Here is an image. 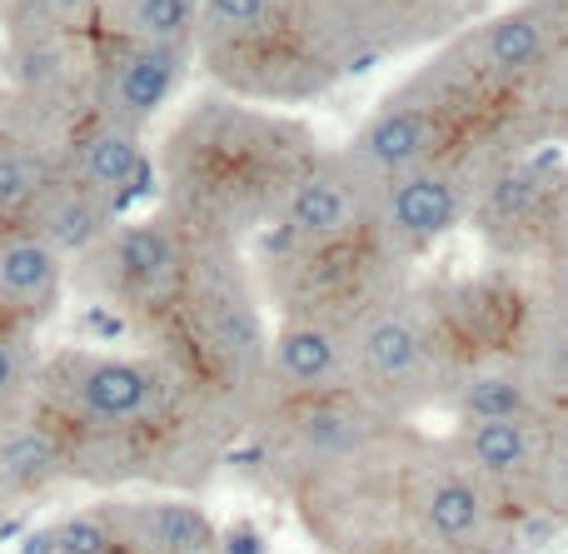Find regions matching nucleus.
<instances>
[{"label":"nucleus","instance_id":"obj_1","mask_svg":"<svg viewBox=\"0 0 568 554\" xmlns=\"http://www.w3.org/2000/svg\"><path fill=\"white\" fill-rule=\"evenodd\" d=\"M304 170L280 120L235 100H200L160 145L155 190L160 210L200 245H235L245 230L280 215Z\"/></svg>","mask_w":568,"mask_h":554},{"label":"nucleus","instance_id":"obj_2","mask_svg":"<svg viewBox=\"0 0 568 554\" xmlns=\"http://www.w3.org/2000/svg\"><path fill=\"white\" fill-rule=\"evenodd\" d=\"M145 335L150 355L165 360L220 415L250 425L265 410L270 335L235 245H200L185 290L165 315L150 320Z\"/></svg>","mask_w":568,"mask_h":554},{"label":"nucleus","instance_id":"obj_3","mask_svg":"<svg viewBox=\"0 0 568 554\" xmlns=\"http://www.w3.org/2000/svg\"><path fill=\"white\" fill-rule=\"evenodd\" d=\"M344 330H349V390L384 420H404L459 390L464 375L444 360L439 330L404 300H379Z\"/></svg>","mask_w":568,"mask_h":554},{"label":"nucleus","instance_id":"obj_4","mask_svg":"<svg viewBox=\"0 0 568 554\" xmlns=\"http://www.w3.org/2000/svg\"><path fill=\"white\" fill-rule=\"evenodd\" d=\"M200 240L185 225L155 210V215L120 220L90 255H80L70 265V280L85 290L95 305L115 310L125 325L145 330L150 320H160L175 295L185 290L190 265H195Z\"/></svg>","mask_w":568,"mask_h":554},{"label":"nucleus","instance_id":"obj_5","mask_svg":"<svg viewBox=\"0 0 568 554\" xmlns=\"http://www.w3.org/2000/svg\"><path fill=\"white\" fill-rule=\"evenodd\" d=\"M190 60H195V46H145V40L100 36L85 105L130 130H145L180 90Z\"/></svg>","mask_w":568,"mask_h":554},{"label":"nucleus","instance_id":"obj_6","mask_svg":"<svg viewBox=\"0 0 568 554\" xmlns=\"http://www.w3.org/2000/svg\"><path fill=\"white\" fill-rule=\"evenodd\" d=\"M60 170L105 195L120 215H130L135 200L155 195V155L145 150V130H130L90 105H80L60 135Z\"/></svg>","mask_w":568,"mask_h":554},{"label":"nucleus","instance_id":"obj_7","mask_svg":"<svg viewBox=\"0 0 568 554\" xmlns=\"http://www.w3.org/2000/svg\"><path fill=\"white\" fill-rule=\"evenodd\" d=\"M70 485H75V460H70L65 430L36 400L6 410L0 415V500H10L26 515Z\"/></svg>","mask_w":568,"mask_h":554},{"label":"nucleus","instance_id":"obj_8","mask_svg":"<svg viewBox=\"0 0 568 554\" xmlns=\"http://www.w3.org/2000/svg\"><path fill=\"white\" fill-rule=\"evenodd\" d=\"M105 515L120 554H210L220 550V525L200 500L175 490H150V495H115L95 500Z\"/></svg>","mask_w":568,"mask_h":554},{"label":"nucleus","instance_id":"obj_9","mask_svg":"<svg viewBox=\"0 0 568 554\" xmlns=\"http://www.w3.org/2000/svg\"><path fill=\"white\" fill-rule=\"evenodd\" d=\"M70 290V260L26 220H0V330L50 325Z\"/></svg>","mask_w":568,"mask_h":554},{"label":"nucleus","instance_id":"obj_10","mask_svg":"<svg viewBox=\"0 0 568 554\" xmlns=\"http://www.w3.org/2000/svg\"><path fill=\"white\" fill-rule=\"evenodd\" d=\"M544 450H549V415L529 420H459L454 455L484 480L499 500L534 510Z\"/></svg>","mask_w":568,"mask_h":554},{"label":"nucleus","instance_id":"obj_11","mask_svg":"<svg viewBox=\"0 0 568 554\" xmlns=\"http://www.w3.org/2000/svg\"><path fill=\"white\" fill-rule=\"evenodd\" d=\"M334 390H349V330L334 325V320L290 315L275 335H270L265 405L334 395Z\"/></svg>","mask_w":568,"mask_h":554},{"label":"nucleus","instance_id":"obj_12","mask_svg":"<svg viewBox=\"0 0 568 554\" xmlns=\"http://www.w3.org/2000/svg\"><path fill=\"white\" fill-rule=\"evenodd\" d=\"M469 210V195L454 175L429 165H414L404 175L384 180V200H379V235L384 245L419 255L434 240H444Z\"/></svg>","mask_w":568,"mask_h":554},{"label":"nucleus","instance_id":"obj_13","mask_svg":"<svg viewBox=\"0 0 568 554\" xmlns=\"http://www.w3.org/2000/svg\"><path fill=\"white\" fill-rule=\"evenodd\" d=\"M364 215V175L344 160V165H310L284 195L275 225L280 240L290 245H329V240H349Z\"/></svg>","mask_w":568,"mask_h":554},{"label":"nucleus","instance_id":"obj_14","mask_svg":"<svg viewBox=\"0 0 568 554\" xmlns=\"http://www.w3.org/2000/svg\"><path fill=\"white\" fill-rule=\"evenodd\" d=\"M120 220H125V215H120L105 195L85 190L80 180H70L65 170H60V175L40 190L36 205L26 210V225H36L40 235H45L50 245L70 260V265H75L80 255H90V250H95L100 240L120 225Z\"/></svg>","mask_w":568,"mask_h":554},{"label":"nucleus","instance_id":"obj_15","mask_svg":"<svg viewBox=\"0 0 568 554\" xmlns=\"http://www.w3.org/2000/svg\"><path fill=\"white\" fill-rule=\"evenodd\" d=\"M429 145H434L429 110L389 105L379 120H369V125L359 130V140H354V150H349V165L359 170L364 180H394V175H404V170L424 165Z\"/></svg>","mask_w":568,"mask_h":554},{"label":"nucleus","instance_id":"obj_16","mask_svg":"<svg viewBox=\"0 0 568 554\" xmlns=\"http://www.w3.org/2000/svg\"><path fill=\"white\" fill-rule=\"evenodd\" d=\"M549 160H519V165H504L499 175L484 185V195L474 200V220L484 225V235H519V230H529L534 220L544 215V205H549Z\"/></svg>","mask_w":568,"mask_h":554},{"label":"nucleus","instance_id":"obj_17","mask_svg":"<svg viewBox=\"0 0 568 554\" xmlns=\"http://www.w3.org/2000/svg\"><path fill=\"white\" fill-rule=\"evenodd\" d=\"M60 175V135L0 130V220H26L40 190Z\"/></svg>","mask_w":568,"mask_h":554},{"label":"nucleus","instance_id":"obj_18","mask_svg":"<svg viewBox=\"0 0 568 554\" xmlns=\"http://www.w3.org/2000/svg\"><path fill=\"white\" fill-rule=\"evenodd\" d=\"M205 0H105L95 36L145 40V46H195Z\"/></svg>","mask_w":568,"mask_h":554},{"label":"nucleus","instance_id":"obj_19","mask_svg":"<svg viewBox=\"0 0 568 554\" xmlns=\"http://www.w3.org/2000/svg\"><path fill=\"white\" fill-rule=\"evenodd\" d=\"M449 405L459 410V420H529L549 415L534 385L519 370H474L459 380V390L449 395Z\"/></svg>","mask_w":568,"mask_h":554},{"label":"nucleus","instance_id":"obj_20","mask_svg":"<svg viewBox=\"0 0 568 554\" xmlns=\"http://www.w3.org/2000/svg\"><path fill=\"white\" fill-rule=\"evenodd\" d=\"M105 0H10L6 36L10 40H90L100 30Z\"/></svg>","mask_w":568,"mask_h":554},{"label":"nucleus","instance_id":"obj_21","mask_svg":"<svg viewBox=\"0 0 568 554\" xmlns=\"http://www.w3.org/2000/svg\"><path fill=\"white\" fill-rule=\"evenodd\" d=\"M524 370L519 375L534 385V395L549 410L568 405V315L549 305V315H539L529 325V340H524Z\"/></svg>","mask_w":568,"mask_h":554},{"label":"nucleus","instance_id":"obj_22","mask_svg":"<svg viewBox=\"0 0 568 554\" xmlns=\"http://www.w3.org/2000/svg\"><path fill=\"white\" fill-rule=\"evenodd\" d=\"M549 50V26H544L534 10H509V16L489 20L479 30V60L489 70H504V75H519V70H534Z\"/></svg>","mask_w":568,"mask_h":554},{"label":"nucleus","instance_id":"obj_23","mask_svg":"<svg viewBox=\"0 0 568 554\" xmlns=\"http://www.w3.org/2000/svg\"><path fill=\"white\" fill-rule=\"evenodd\" d=\"M40 360H45V350L30 330H0V415L30 400Z\"/></svg>","mask_w":568,"mask_h":554},{"label":"nucleus","instance_id":"obj_24","mask_svg":"<svg viewBox=\"0 0 568 554\" xmlns=\"http://www.w3.org/2000/svg\"><path fill=\"white\" fill-rule=\"evenodd\" d=\"M534 510H544V515H554L559 525H568V405L549 410V450H544Z\"/></svg>","mask_w":568,"mask_h":554},{"label":"nucleus","instance_id":"obj_25","mask_svg":"<svg viewBox=\"0 0 568 554\" xmlns=\"http://www.w3.org/2000/svg\"><path fill=\"white\" fill-rule=\"evenodd\" d=\"M220 554H270V550L255 525H230L220 530Z\"/></svg>","mask_w":568,"mask_h":554},{"label":"nucleus","instance_id":"obj_26","mask_svg":"<svg viewBox=\"0 0 568 554\" xmlns=\"http://www.w3.org/2000/svg\"><path fill=\"white\" fill-rule=\"evenodd\" d=\"M549 305L568 315V250H559V260L549 270Z\"/></svg>","mask_w":568,"mask_h":554},{"label":"nucleus","instance_id":"obj_27","mask_svg":"<svg viewBox=\"0 0 568 554\" xmlns=\"http://www.w3.org/2000/svg\"><path fill=\"white\" fill-rule=\"evenodd\" d=\"M16 520H20V510L10 505V500H0V540H6L10 530H16Z\"/></svg>","mask_w":568,"mask_h":554},{"label":"nucleus","instance_id":"obj_28","mask_svg":"<svg viewBox=\"0 0 568 554\" xmlns=\"http://www.w3.org/2000/svg\"><path fill=\"white\" fill-rule=\"evenodd\" d=\"M554 225H559V240H564V250H568V190L559 195V210H554Z\"/></svg>","mask_w":568,"mask_h":554},{"label":"nucleus","instance_id":"obj_29","mask_svg":"<svg viewBox=\"0 0 568 554\" xmlns=\"http://www.w3.org/2000/svg\"><path fill=\"white\" fill-rule=\"evenodd\" d=\"M559 6H564V16H568V0H559Z\"/></svg>","mask_w":568,"mask_h":554},{"label":"nucleus","instance_id":"obj_30","mask_svg":"<svg viewBox=\"0 0 568 554\" xmlns=\"http://www.w3.org/2000/svg\"><path fill=\"white\" fill-rule=\"evenodd\" d=\"M210 554H220V550H210Z\"/></svg>","mask_w":568,"mask_h":554}]
</instances>
